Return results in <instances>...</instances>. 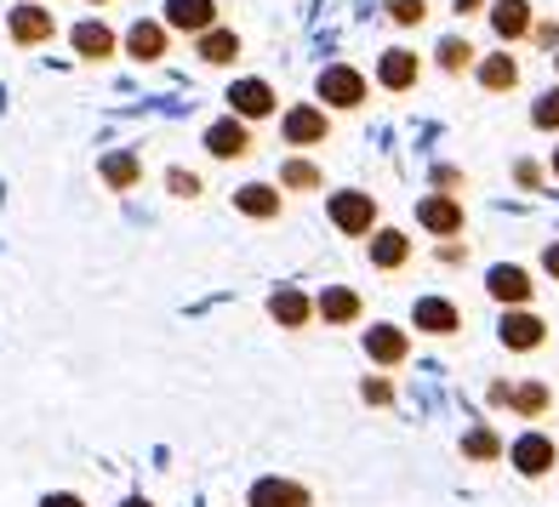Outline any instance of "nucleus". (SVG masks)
I'll list each match as a JSON object with an SVG mask.
<instances>
[{
    "label": "nucleus",
    "mask_w": 559,
    "mask_h": 507,
    "mask_svg": "<svg viewBox=\"0 0 559 507\" xmlns=\"http://www.w3.org/2000/svg\"><path fill=\"white\" fill-rule=\"evenodd\" d=\"M286 137L292 143H320L325 137V114L320 109H292L286 114Z\"/></svg>",
    "instance_id": "nucleus-20"
},
{
    "label": "nucleus",
    "mask_w": 559,
    "mask_h": 507,
    "mask_svg": "<svg viewBox=\"0 0 559 507\" xmlns=\"http://www.w3.org/2000/svg\"><path fill=\"white\" fill-rule=\"evenodd\" d=\"M440 63H445L451 74H456V69H468V63H474V46H468V40H456V35L440 40Z\"/></svg>",
    "instance_id": "nucleus-28"
},
{
    "label": "nucleus",
    "mask_w": 559,
    "mask_h": 507,
    "mask_svg": "<svg viewBox=\"0 0 559 507\" xmlns=\"http://www.w3.org/2000/svg\"><path fill=\"white\" fill-rule=\"evenodd\" d=\"M486 291H491L497 302H508V309H525V302H531V274L514 268V263H502V268L486 274Z\"/></svg>",
    "instance_id": "nucleus-5"
},
{
    "label": "nucleus",
    "mask_w": 559,
    "mask_h": 507,
    "mask_svg": "<svg viewBox=\"0 0 559 507\" xmlns=\"http://www.w3.org/2000/svg\"><path fill=\"white\" fill-rule=\"evenodd\" d=\"M543 268H548V274H554V280H559V240H554V245L543 251Z\"/></svg>",
    "instance_id": "nucleus-35"
},
{
    "label": "nucleus",
    "mask_w": 559,
    "mask_h": 507,
    "mask_svg": "<svg viewBox=\"0 0 559 507\" xmlns=\"http://www.w3.org/2000/svg\"><path fill=\"white\" fill-rule=\"evenodd\" d=\"M138 171H143V166H138V155H109V160H104L109 189H132V183H138Z\"/></svg>",
    "instance_id": "nucleus-26"
},
{
    "label": "nucleus",
    "mask_w": 559,
    "mask_h": 507,
    "mask_svg": "<svg viewBox=\"0 0 559 507\" xmlns=\"http://www.w3.org/2000/svg\"><path fill=\"white\" fill-rule=\"evenodd\" d=\"M166 183H171V194H183V200H189V194H200V177H194V171H171Z\"/></svg>",
    "instance_id": "nucleus-33"
},
{
    "label": "nucleus",
    "mask_w": 559,
    "mask_h": 507,
    "mask_svg": "<svg viewBox=\"0 0 559 507\" xmlns=\"http://www.w3.org/2000/svg\"><path fill=\"white\" fill-rule=\"evenodd\" d=\"M320 319H325V325H348V319H360V297L343 291V286H332V291L320 297Z\"/></svg>",
    "instance_id": "nucleus-16"
},
{
    "label": "nucleus",
    "mask_w": 559,
    "mask_h": 507,
    "mask_svg": "<svg viewBox=\"0 0 559 507\" xmlns=\"http://www.w3.org/2000/svg\"><path fill=\"white\" fill-rule=\"evenodd\" d=\"M417 217H423V228H435V234H456V228H463V206H456V200H445V194L423 200Z\"/></svg>",
    "instance_id": "nucleus-12"
},
{
    "label": "nucleus",
    "mask_w": 559,
    "mask_h": 507,
    "mask_svg": "<svg viewBox=\"0 0 559 507\" xmlns=\"http://www.w3.org/2000/svg\"><path fill=\"white\" fill-rule=\"evenodd\" d=\"M554 177H559V148H554Z\"/></svg>",
    "instance_id": "nucleus-37"
},
{
    "label": "nucleus",
    "mask_w": 559,
    "mask_h": 507,
    "mask_svg": "<svg viewBox=\"0 0 559 507\" xmlns=\"http://www.w3.org/2000/svg\"><path fill=\"white\" fill-rule=\"evenodd\" d=\"M251 507H309V491L292 479H258L251 485Z\"/></svg>",
    "instance_id": "nucleus-7"
},
{
    "label": "nucleus",
    "mask_w": 559,
    "mask_h": 507,
    "mask_svg": "<svg viewBox=\"0 0 559 507\" xmlns=\"http://www.w3.org/2000/svg\"><path fill=\"white\" fill-rule=\"evenodd\" d=\"M389 17H394V23H423L428 7H423V0H389Z\"/></svg>",
    "instance_id": "nucleus-31"
},
{
    "label": "nucleus",
    "mask_w": 559,
    "mask_h": 507,
    "mask_svg": "<svg viewBox=\"0 0 559 507\" xmlns=\"http://www.w3.org/2000/svg\"><path fill=\"white\" fill-rule=\"evenodd\" d=\"M360 399H366V405H389V399H394V388L383 383V376H366V383H360Z\"/></svg>",
    "instance_id": "nucleus-32"
},
{
    "label": "nucleus",
    "mask_w": 559,
    "mask_h": 507,
    "mask_svg": "<svg viewBox=\"0 0 559 507\" xmlns=\"http://www.w3.org/2000/svg\"><path fill=\"white\" fill-rule=\"evenodd\" d=\"M405 257H412V245H405L400 228H383V234L371 240V263H377V268H400Z\"/></svg>",
    "instance_id": "nucleus-18"
},
{
    "label": "nucleus",
    "mask_w": 559,
    "mask_h": 507,
    "mask_svg": "<svg viewBox=\"0 0 559 507\" xmlns=\"http://www.w3.org/2000/svg\"><path fill=\"white\" fill-rule=\"evenodd\" d=\"M371 217H377V200L371 194H337L332 200V222L343 228V234H366V228H371Z\"/></svg>",
    "instance_id": "nucleus-4"
},
{
    "label": "nucleus",
    "mask_w": 559,
    "mask_h": 507,
    "mask_svg": "<svg viewBox=\"0 0 559 507\" xmlns=\"http://www.w3.org/2000/svg\"><path fill=\"white\" fill-rule=\"evenodd\" d=\"M366 353L377 365H400L405 353H412V337H405L400 325H371V331H366Z\"/></svg>",
    "instance_id": "nucleus-6"
},
{
    "label": "nucleus",
    "mask_w": 559,
    "mask_h": 507,
    "mask_svg": "<svg viewBox=\"0 0 559 507\" xmlns=\"http://www.w3.org/2000/svg\"><path fill=\"white\" fill-rule=\"evenodd\" d=\"M74 52H81V58H109L115 35L104 29V23H81V29H74Z\"/></svg>",
    "instance_id": "nucleus-21"
},
{
    "label": "nucleus",
    "mask_w": 559,
    "mask_h": 507,
    "mask_svg": "<svg viewBox=\"0 0 559 507\" xmlns=\"http://www.w3.org/2000/svg\"><path fill=\"white\" fill-rule=\"evenodd\" d=\"M531 120H537L543 132H554V125H559V92H543L537 109H531Z\"/></svg>",
    "instance_id": "nucleus-30"
},
{
    "label": "nucleus",
    "mask_w": 559,
    "mask_h": 507,
    "mask_svg": "<svg viewBox=\"0 0 559 507\" xmlns=\"http://www.w3.org/2000/svg\"><path fill=\"white\" fill-rule=\"evenodd\" d=\"M479 81H486V92H514V81H520V63H514V58H486V69H479Z\"/></svg>",
    "instance_id": "nucleus-24"
},
{
    "label": "nucleus",
    "mask_w": 559,
    "mask_h": 507,
    "mask_svg": "<svg viewBox=\"0 0 559 507\" xmlns=\"http://www.w3.org/2000/svg\"><path fill=\"white\" fill-rule=\"evenodd\" d=\"M206 148H212L217 160H240L246 148H251V137H246V125H240V120H217L212 132H206Z\"/></svg>",
    "instance_id": "nucleus-10"
},
{
    "label": "nucleus",
    "mask_w": 559,
    "mask_h": 507,
    "mask_svg": "<svg viewBox=\"0 0 559 507\" xmlns=\"http://www.w3.org/2000/svg\"><path fill=\"white\" fill-rule=\"evenodd\" d=\"M228 104H235V114H246V120H263L274 109V92L263 81H240L235 92H228Z\"/></svg>",
    "instance_id": "nucleus-13"
},
{
    "label": "nucleus",
    "mask_w": 559,
    "mask_h": 507,
    "mask_svg": "<svg viewBox=\"0 0 559 507\" xmlns=\"http://www.w3.org/2000/svg\"><path fill=\"white\" fill-rule=\"evenodd\" d=\"M126 507H155V502H143V496H138V502H126Z\"/></svg>",
    "instance_id": "nucleus-36"
},
{
    "label": "nucleus",
    "mask_w": 559,
    "mask_h": 507,
    "mask_svg": "<svg viewBox=\"0 0 559 507\" xmlns=\"http://www.w3.org/2000/svg\"><path fill=\"white\" fill-rule=\"evenodd\" d=\"M126 46H132V58H160L166 52V29H160V23H138V29L132 35H126Z\"/></svg>",
    "instance_id": "nucleus-22"
},
{
    "label": "nucleus",
    "mask_w": 559,
    "mask_h": 507,
    "mask_svg": "<svg viewBox=\"0 0 559 507\" xmlns=\"http://www.w3.org/2000/svg\"><path fill=\"white\" fill-rule=\"evenodd\" d=\"M280 183H286V189H320V171L309 160H292L286 171H280Z\"/></svg>",
    "instance_id": "nucleus-29"
},
{
    "label": "nucleus",
    "mask_w": 559,
    "mask_h": 507,
    "mask_svg": "<svg viewBox=\"0 0 559 507\" xmlns=\"http://www.w3.org/2000/svg\"><path fill=\"white\" fill-rule=\"evenodd\" d=\"M235 206H240L246 217H274V212H280V194H274L269 183H246V189L235 194Z\"/></svg>",
    "instance_id": "nucleus-19"
},
{
    "label": "nucleus",
    "mask_w": 559,
    "mask_h": 507,
    "mask_svg": "<svg viewBox=\"0 0 559 507\" xmlns=\"http://www.w3.org/2000/svg\"><path fill=\"white\" fill-rule=\"evenodd\" d=\"M269 314L280 319V325H286V331H297V325H309V297H302V291H280L274 302H269Z\"/></svg>",
    "instance_id": "nucleus-17"
},
{
    "label": "nucleus",
    "mask_w": 559,
    "mask_h": 507,
    "mask_svg": "<svg viewBox=\"0 0 559 507\" xmlns=\"http://www.w3.org/2000/svg\"><path fill=\"white\" fill-rule=\"evenodd\" d=\"M200 58L206 63H235L240 58V40L228 29H206V40H200Z\"/></svg>",
    "instance_id": "nucleus-23"
},
{
    "label": "nucleus",
    "mask_w": 559,
    "mask_h": 507,
    "mask_svg": "<svg viewBox=\"0 0 559 507\" xmlns=\"http://www.w3.org/2000/svg\"><path fill=\"white\" fill-rule=\"evenodd\" d=\"M212 17H217L212 0H166V23H171V29H194V35H206V29H212Z\"/></svg>",
    "instance_id": "nucleus-8"
},
{
    "label": "nucleus",
    "mask_w": 559,
    "mask_h": 507,
    "mask_svg": "<svg viewBox=\"0 0 559 507\" xmlns=\"http://www.w3.org/2000/svg\"><path fill=\"white\" fill-rule=\"evenodd\" d=\"M40 507H86V502H81V496H69V491H58V496H46Z\"/></svg>",
    "instance_id": "nucleus-34"
},
{
    "label": "nucleus",
    "mask_w": 559,
    "mask_h": 507,
    "mask_svg": "<svg viewBox=\"0 0 559 507\" xmlns=\"http://www.w3.org/2000/svg\"><path fill=\"white\" fill-rule=\"evenodd\" d=\"M377 81H383L389 92H405V86L417 81V58L394 46V52H383V63H377Z\"/></svg>",
    "instance_id": "nucleus-15"
},
{
    "label": "nucleus",
    "mask_w": 559,
    "mask_h": 507,
    "mask_svg": "<svg viewBox=\"0 0 559 507\" xmlns=\"http://www.w3.org/2000/svg\"><path fill=\"white\" fill-rule=\"evenodd\" d=\"M320 97H325L332 109H360V104H366V81H360L354 69L332 63V69L320 74Z\"/></svg>",
    "instance_id": "nucleus-2"
},
{
    "label": "nucleus",
    "mask_w": 559,
    "mask_h": 507,
    "mask_svg": "<svg viewBox=\"0 0 559 507\" xmlns=\"http://www.w3.org/2000/svg\"><path fill=\"white\" fill-rule=\"evenodd\" d=\"M463 456H474V462H491V456H502V439L491 434V427H474V434L463 439Z\"/></svg>",
    "instance_id": "nucleus-27"
},
{
    "label": "nucleus",
    "mask_w": 559,
    "mask_h": 507,
    "mask_svg": "<svg viewBox=\"0 0 559 507\" xmlns=\"http://www.w3.org/2000/svg\"><path fill=\"white\" fill-rule=\"evenodd\" d=\"M508 405H514L520 417H543V411H548V388H543V383H525V388L508 394Z\"/></svg>",
    "instance_id": "nucleus-25"
},
{
    "label": "nucleus",
    "mask_w": 559,
    "mask_h": 507,
    "mask_svg": "<svg viewBox=\"0 0 559 507\" xmlns=\"http://www.w3.org/2000/svg\"><path fill=\"white\" fill-rule=\"evenodd\" d=\"M508 456H514V468H520L525 479H543V473H554V462H559V445H554L548 434H520Z\"/></svg>",
    "instance_id": "nucleus-1"
},
{
    "label": "nucleus",
    "mask_w": 559,
    "mask_h": 507,
    "mask_svg": "<svg viewBox=\"0 0 559 507\" xmlns=\"http://www.w3.org/2000/svg\"><path fill=\"white\" fill-rule=\"evenodd\" d=\"M12 35H17L23 46H35V40H52V12H46V7H35V0H29V7H17V12H12Z\"/></svg>",
    "instance_id": "nucleus-11"
},
{
    "label": "nucleus",
    "mask_w": 559,
    "mask_h": 507,
    "mask_svg": "<svg viewBox=\"0 0 559 507\" xmlns=\"http://www.w3.org/2000/svg\"><path fill=\"white\" fill-rule=\"evenodd\" d=\"M412 319H417V331H435V337H451L456 325H463V314H456L451 302H440V297H423Z\"/></svg>",
    "instance_id": "nucleus-9"
},
{
    "label": "nucleus",
    "mask_w": 559,
    "mask_h": 507,
    "mask_svg": "<svg viewBox=\"0 0 559 507\" xmlns=\"http://www.w3.org/2000/svg\"><path fill=\"white\" fill-rule=\"evenodd\" d=\"M502 342L514 348V353H531V348H543V342H548V325H543L537 314L514 309V314H502Z\"/></svg>",
    "instance_id": "nucleus-3"
},
{
    "label": "nucleus",
    "mask_w": 559,
    "mask_h": 507,
    "mask_svg": "<svg viewBox=\"0 0 559 507\" xmlns=\"http://www.w3.org/2000/svg\"><path fill=\"white\" fill-rule=\"evenodd\" d=\"M491 23H497L502 40H520V35H531V7H525V0H497Z\"/></svg>",
    "instance_id": "nucleus-14"
}]
</instances>
